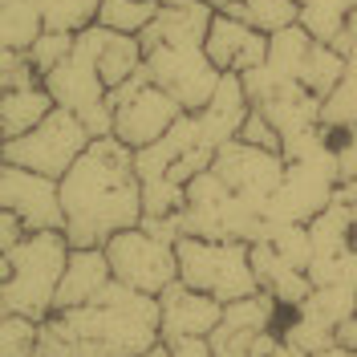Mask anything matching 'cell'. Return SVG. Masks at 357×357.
<instances>
[{"label": "cell", "instance_id": "1", "mask_svg": "<svg viewBox=\"0 0 357 357\" xmlns=\"http://www.w3.org/2000/svg\"><path fill=\"white\" fill-rule=\"evenodd\" d=\"M61 207L73 248H106L118 231L138 227L146 207L134 151L118 138H93L61 178Z\"/></svg>", "mask_w": 357, "mask_h": 357}, {"label": "cell", "instance_id": "11", "mask_svg": "<svg viewBox=\"0 0 357 357\" xmlns=\"http://www.w3.org/2000/svg\"><path fill=\"white\" fill-rule=\"evenodd\" d=\"M0 207L21 215L29 231H66L61 178H49L41 171L4 162V171H0Z\"/></svg>", "mask_w": 357, "mask_h": 357}, {"label": "cell", "instance_id": "12", "mask_svg": "<svg viewBox=\"0 0 357 357\" xmlns=\"http://www.w3.org/2000/svg\"><path fill=\"white\" fill-rule=\"evenodd\" d=\"M211 171L236 191V195H244L252 203H264L276 195V187L284 183V171H289V162L280 151H264V146H252L244 138H231V142H223L215 158H211Z\"/></svg>", "mask_w": 357, "mask_h": 357}, {"label": "cell", "instance_id": "26", "mask_svg": "<svg viewBox=\"0 0 357 357\" xmlns=\"http://www.w3.org/2000/svg\"><path fill=\"white\" fill-rule=\"evenodd\" d=\"M45 17V29L57 33H82L89 24H98L102 0H33Z\"/></svg>", "mask_w": 357, "mask_h": 357}, {"label": "cell", "instance_id": "6", "mask_svg": "<svg viewBox=\"0 0 357 357\" xmlns=\"http://www.w3.org/2000/svg\"><path fill=\"white\" fill-rule=\"evenodd\" d=\"M146 49V73L162 86L187 114L203 110L223 82V69L207 57L203 41H142Z\"/></svg>", "mask_w": 357, "mask_h": 357}, {"label": "cell", "instance_id": "17", "mask_svg": "<svg viewBox=\"0 0 357 357\" xmlns=\"http://www.w3.org/2000/svg\"><path fill=\"white\" fill-rule=\"evenodd\" d=\"M53 110H57V102L45 89V82L29 89H0V138L13 142L21 134L37 130Z\"/></svg>", "mask_w": 357, "mask_h": 357}, {"label": "cell", "instance_id": "34", "mask_svg": "<svg viewBox=\"0 0 357 357\" xmlns=\"http://www.w3.org/2000/svg\"><path fill=\"white\" fill-rule=\"evenodd\" d=\"M24 236H29V227L21 223V215L4 211V215H0V256H4V252H13V248L21 244Z\"/></svg>", "mask_w": 357, "mask_h": 357}, {"label": "cell", "instance_id": "3", "mask_svg": "<svg viewBox=\"0 0 357 357\" xmlns=\"http://www.w3.org/2000/svg\"><path fill=\"white\" fill-rule=\"evenodd\" d=\"M66 231H29L13 252L0 256V312H21L33 321L53 317L57 289L69 264Z\"/></svg>", "mask_w": 357, "mask_h": 357}, {"label": "cell", "instance_id": "32", "mask_svg": "<svg viewBox=\"0 0 357 357\" xmlns=\"http://www.w3.org/2000/svg\"><path fill=\"white\" fill-rule=\"evenodd\" d=\"M333 134V155H337V175L341 187L357 178V126L354 130H329Z\"/></svg>", "mask_w": 357, "mask_h": 357}, {"label": "cell", "instance_id": "20", "mask_svg": "<svg viewBox=\"0 0 357 357\" xmlns=\"http://www.w3.org/2000/svg\"><path fill=\"white\" fill-rule=\"evenodd\" d=\"M296 4H301V29L325 45H333L345 33L349 13L357 8V0H296Z\"/></svg>", "mask_w": 357, "mask_h": 357}, {"label": "cell", "instance_id": "29", "mask_svg": "<svg viewBox=\"0 0 357 357\" xmlns=\"http://www.w3.org/2000/svg\"><path fill=\"white\" fill-rule=\"evenodd\" d=\"M73 41H77V33H57V29H45L41 37L33 41V49H29V61H33V66H37V73L45 77L49 69H57L69 53H73Z\"/></svg>", "mask_w": 357, "mask_h": 357}, {"label": "cell", "instance_id": "2", "mask_svg": "<svg viewBox=\"0 0 357 357\" xmlns=\"http://www.w3.org/2000/svg\"><path fill=\"white\" fill-rule=\"evenodd\" d=\"M162 341L158 296L110 280L89 305L41 321V357H142Z\"/></svg>", "mask_w": 357, "mask_h": 357}, {"label": "cell", "instance_id": "16", "mask_svg": "<svg viewBox=\"0 0 357 357\" xmlns=\"http://www.w3.org/2000/svg\"><path fill=\"white\" fill-rule=\"evenodd\" d=\"M260 110H264L268 122L280 130V138H296V134H305V130L325 126V102H321L312 89H305L301 82L280 86L268 102H260Z\"/></svg>", "mask_w": 357, "mask_h": 357}, {"label": "cell", "instance_id": "8", "mask_svg": "<svg viewBox=\"0 0 357 357\" xmlns=\"http://www.w3.org/2000/svg\"><path fill=\"white\" fill-rule=\"evenodd\" d=\"M89 142H93V134L86 130V122H82L77 114H69V110L57 106L37 130L4 142V162L41 171V175H49V178H66L69 167L89 151Z\"/></svg>", "mask_w": 357, "mask_h": 357}, {"label": "cell", "instance_id": "21", "mask_svg": "<svg viewBox=\"0 0 357 357\" xmlns=\"http://www.w3.org/2000/svg\"><path fill=\"white\" fill-rule=\"evenodd\" d=\"M341 77H345V53L333 49V45L325 41H312L309 57H305V66H301V86L312 89L321 102L341 86Z\"/></svg>", "mask_w": 357, "mask_h": 357}, {"label": "cell", "instance_id": "38", "mask_svg": "<svg viewBox=\"0 0 357 357\" xmlns=\"http://www.w3.org/2000/svg\"><path fill=\"white\" fill-rule=\"evenodd\" d=\"M272 357H309V354H301V349H292L289 341H280V349H276Z\"/></svg>", "mask_w": 357, "mask_h": 357}, {"label": "cell", "instance_id": "9", "mask_svg": "<svg viewBox=\"0 0 357 357\" xmlns=\"http://www.w3.org/2000/svg\"><path fill=\"white\" fill-rule=\"evenodd\" d=\"M110 102H114V138L126 142L130 151H142V146L158 142L187 114L167 89L151 82L146 69L138 77H130L122 89H114Z\"/></svg>", "mask_w": 357, "mask_h": 357}, {"label": "cell", "instance_id": "25", "mask_svg": "<svg viewBox=\"0 0 357 357\" xmlns=\"http://www.w3.org/2000/svg\"><path fill=\"white\" fill-rule=\"evenodd\" d=\"M325 126L329 130H354L357 126V45L345 57V77L341 86L325 98Z\"/></svg>", "mask_w": 357, "mask_h": 357}, {"label": "cell", "instance_id": "19", "mask_svg": "<svg viewBox=\"0 0 357 357\" xmlns=\"http://www.w3.org/2000/svg\"><path fill=\"white\" fill-rule=\"evenodd\" d=\"M45 33V17L33 0H0V45L29 53L33 41Z\"/></svg>", "mask_w": 357, "mask_h": 357}, {"label": "cell", "instance_id": "4", "mask_svg": "<svg viewBox=\"0 0 357 357\" xmlns=\"http://www.w3.org/2000/svg\"><path fill=\"white\" fill-rule=\"evenodd\" d=\"M98 37H102V24L82 29L73 41V53L57 69H49L41 82L61 110L77 114L86 122L93 138H114V102L98 73Z\"/></svg>", "mask_w": 357, "mask_h": 357}, {"label": "cell", "instance_id": "10", "mask_svg": "<svg viewBox=\"0 0 357 357\" xmlns=\"http://www.w3.org/2000/svg\"><path fill=\"white\" fill-rule=\"evenodd\" d=\"M106 260L118 284H126L134 292L158 296L162 289H171L178 280V252L175 244L151 236L146 227H126L106 244Z\"/></svg>", "mask_w": 357, "mask_h": 357}, {"label": "cell", "instance_id": "13", "mask_svg": "<svg viewBox=\"0 0 357 357\" xmlns=\"http://www.w3.org/2000/svg\"><path fill=\"white\" fill-rule=\"evenodd\" d=\"M203 45H207V57L215 61V69H223V73H248L268 57V33L252 29L244 17H236L227 8H215Z\"/></svg>", "mask_w": 357, "mask_h": 357}, {"label": "cell", "instance_id": "30", "mask_svg": "<svg viewBox=\"0 0 357 357\" xmlns=\"http://www.w3.org/2000/svg\"><path fill=\"white\" fill-rule=\"evenodd\" d=\"M41 86V73L29 61V53H17V49H4L0 57V89H29Z\"/></svg>", "mask_w": 357, "mask_h": 357}, {"label": "cell", "instance_id": "24", "mask_svg": "<svg viewBox=\"0 0 357 357\" xmlns=\"http://www.w3.org/2000/svg\"><path fill=\"white\" fill-rule=\"evenodd\" d=\"M155 17H158V0H102L98 24H106L114 33H126V37H142Z\"/></svg>", "mask_w": 357, "mask_h": 357}, {"label": "cell", "instance_id": "39", "mask_svg": "<svg viewBox=\"0 0 357 357\" xmlns=\"http://www.w3.org/2000/svg\"><path fill=\"white\" fill-rule=\"evenodd\" d=\"M142 357H171V349H167V341H158L155 349H151V354H142Z\"/></svg>", "mask_w": 357, "mask_h": 357}, {"label": "cell", "instance_id": "28", "mask_svg": "<svg viewBox=\"0 0 357 357\" xmlns=\"http://www.w3.org/2000/svg\"><path fill=\"white\" fill-rule=\"evenodd\" d=\"M301 309L325 317L329 325H345L349 317H357V289H349V284H317Z\"/></svg>", "mask_w": 357, "mask_h": 357}, {"label": "cell", "instance_id": "18", "mask_svg": "<svg viewBox=\"0 0 357 357\" xmlns=\"http://www.w3.org/2000/svg\"><path fill=\"white\" fill-rule=\"evenodd\" d=\"M146 69V49L142 37H126V33H114L102 24V37H98V73L106 89H122L130 77H138Z\"/></svg>", "mask_w": 357, "mask_h": 357}, {"label": "cell", "instance_id": "27", "mask_svg": "<svg viewBox=\"0 0 357 357\" xmlns=\"http://www.w3.org/2000/svg\"><path fill=\"white\" fill-rule=\"evenodd\" d=\"M41 354V321L4 312L0 317V357H37Z\"/></svg>", "mask_w": 357, "mask_h": 357}, {"label": "cell", "instance_id": "22", "mask_svg": "<svg viewBox=\"0 0 357 357\" xmlns=\"http://www.w3.org/2000/svg\"><path fill=\"white\" fill-rule=\"evenodd\" d=\"M280 337L289 341L292 349L317 357L321 349L337 345V325H329V321H325V317H317V312L292 309L289 317H284V325H280Z\"/></svg>", "mask_w": 357, "mask_h": 357}, {"label": "cell", "instance_id": "42", "mask_svg": "<svg viewBox=\"0 0 357 357\" xmlns=\"http://www.w3.org/2000/svg\"><path fill=\"white\" fill-rule=\"evenodd\" d=\"M37 357H41V354H37Z\"/></svg>", "mask_w": 357, "mask_h": 357}, {"label": "cell", "instance_id": "5", "mask_svg": "<svg viewBox=\"0 0 357 357\" xmlns=\"http://www.w3.org/2000/svg\"><path fill=\"white\" fill-rule=\"evenodd\" d=\"M178 252V280L187 289H199L223 305L260 292V276L252 264V244L244 240H195L183 236Z\"/></svg>", "mask_w": 357, "mask_h": 357}, {"label": "cell", "instance_id": "15", "mask_svg": "<svg viewBox=\"0 0 357 357\" xmlns=\"http://www.w3.org/2000/svg\"><path fill=\"white\" fill-rule=\"evenodd\" d=\"M110 280H114V272H110V260H106V248H73L69 264H66V276H61V289H57L53 312L89 305Z\"/></svg>", "mask_w": 357, "mask_h": 357}, {"label": "cell", "instance_id": "40", "mask_svg": "<svg viewBox=\"0 0 357 357\" xmlns=\"http://www.w3.org/2000/svg\"><path fill=\"white\" fill-rule=\"evenodd\" d=\"M345 33H349V37H354V41H357V8H354V13H349V24H345Z\"/></svg>", "mask_w": 357, "mask_h": 357}, {"label": "cell", "instance_id": "33", "mask_svg": "<svg viewBox=\"0 0 357 357\" xmlns=\"http://www.w3.org/2000/svg\"><path fill=\"white\" fill-rule=\"evenodd\" d=\"M167 349H171V357H215L211 337H171Z\"/></svg>", "mask_w": 357, "mask_h": 357}, {"label": "cell", "instance_id": "31", "mask_svg": "<svg viewBox=\"0 0 357 357\" xmlns=\"http://www.w3.org/2000/svg\"><path fill=\"white\" fill-rule=\"evenodd\" d=\"M240 138H244V142H252V146H264V151H280V146H284L280 130L268 122V114L260 110V106H252V110H248L244 126H240Z\"/></svg>", "mask_w": 357, "mask_h": 357}, {"label": "cell", "instance_id": "37", "mask_svg": "<svg viewBox=\"0 0 357 357\" xmlns=\"http://www.w3.org/2000/svg\"><path fill=\"white\" fill-rule=\"evenodd\" d=\"M337 199H345V203H357V178H354V183H345V187L337 191Z\"/></svg>", "mask_w": 357, "mask_h": 357}, {"label": "cell", "instance_id": "14", "mask_svg": "<svg viewBox=\"0 0 357 357\" xmlns=\"http://www.w3.org/2000/svg\"><path fill=\"white\" fill-rule=\"evenodd\" d=\"M158 317H162V341H171V337H211L223 321V301L175 280L171 289L158 292Z\"/></svg>", "mask_w": 357, "mask_h": 357}, {"label": "cell", "instance_id": "23", "mask_svg": "<svg viewBox=\"0 0 357 357\" xmlns=\"http://www.w3.org/2000/svg\"><path fill=\"white\" fill-rule=\"evenodd\" d=\"M227 13H236V17H244L252 29H260V33H280V29H292V24H301V4L296 0H236Z\"/></svg>", "mask_w": 357, "mask_h": 357}, {"label": "cell", "instance_id": "41", "mask_svg": "<svg viewBox=\"0 0 357 357\" xmlns=\"http://www.w3.org/2000/svg\"><path fill=\"white\" fill-rule=\"evenodd\" d=\"M207 4H211V8H231L236 0H207Z\"/></svg>", "mask_w": 357, "mask_h": 357}, {"label": "cell", "instance_id": "36", "mask_svg": "<svg viewBox=\"0 0 357 357\" xmlns=\"http://www.w3.org/2000/svg\"><path fill=\"white\" fill-rule=\"evenodd\" d=\"M317 357H357L354 349H345V345H329V349H321Z\"/></svg>", "mask_w": 357, "mask_h": 357}, {"label": "cell", "instance_id": "35", "mask_svg": "<svg viewBox=\"0 0 357 357\" xmlns=\"http://www.w3.org/2000/svg\"><path fill=\"white\" fill-rule=\"evenodd\" d=\"M337 345H345V349L357 354V317H349L345 325H337Z\"/></svg>", "mask_w": 357, "mask_h": 357}, {"label": "cell", "instance_id": "7", "mask_svg": "<svg viewBox=\"0 0 357 357\" xmlns=\"http://www.w3.org/2000/svg\"><path fill=\"white\" fill-rule=\"evenodd\" d=\"M337 191H341V175H337V155H333V142H329L325 151H312V155L289 162L284 183L268 199V220L305 223L309 227L337 199Z\"/></svg>", "mask_w": 357, "mask_h": 357}]
</instances>
